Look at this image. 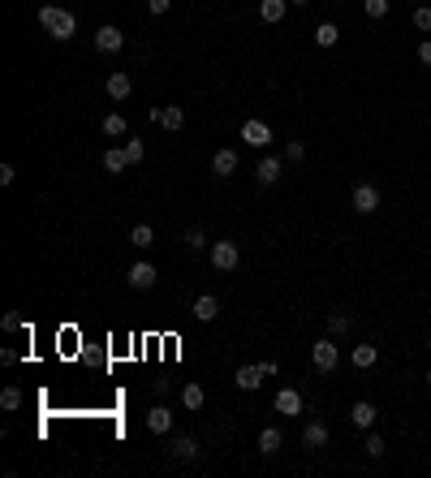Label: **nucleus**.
<instances>
[{"label":"nucleus","instance_id":"35","mask_svg":"<svg viewBox=\"0 0 431 478\" xmlns=\"http://www.w3.org/2000/svg\"><path fill=\"white\" fill-rule=\"evenodd\" d=\"M13 177H17V168L13 164H0V186H13Z\"/></svg>","mask_w":431,"mask_h":478},{"label":"nucleus","instance_id":"25","mask_svg":"<svg viewBox=\"0 0 431 478\" xmlns=\"http://www.w3.org/2000/svg\"><path fill=\"white\" fill-rule=\"evenodd\" d=\"M203 401H207L203 384H186V388H182V405H186V410H203Z\"/></svg>","mask_w":431,"mask_h":478},{"label":"nucleus","instance_id":"40","mask_svg":"<svg viewBox=\"0 0 431 478\" xmlns=\"http://www.w3.org/2000/svg\"><path fill=\"white\" fill-rule=\"evenodd\" d=\"M289 5H311V0H289Z\"/></svg>","mask_w":431,"mask_h":478},{"label":"nucleus","instance_id":"12","mask_svg":"<svg viewBox=\"0 0 431 478\" xmlns=\"http://www.w3.org/2000/svg\"><path fill=\"white\" fill-rule=\"evenodd\" d=\"M233 384H238L242 392H255V388L263 384V366H259V362H250V366H238V375H233Z\"/></svg>","mask_w":431,"mask_h":478},{"label":"nucleus","instance_id":"29","mask_svg":"<svg viewBox=\"0 0 431 478\" xmlns=\"http://www.w3.org/2000/svg\"><path fill=\"white\" fill-rule=\"evenodd\" d=\"M349 328H353L349 315H328V336H345Z\"/></svg>","mask_w":431,"mask_h":478},{"label":"nucleus","instance_id":"8","mask_svg":"<svg viewBox=\"0 0 431 478\" xmlns=\"http://www.w3.org/2000/svg\"><path fill=\"white\" fill-rule=\"evenodd\" d=\"M95 47H99L104 57H112V52H121V47H125V35H121L117 27H99V31H95Z\"/></svg>","mask_w":431,"mask_h":478},{"label":"nucleus","instance_id":"41","mask_svg":"<svg viewBox=\"0 0 431 478\" xmlns=\"http://www.w3.org/2000/svg\"><path fill=\"white\" fill-rule=\"evenodd\" d=\"M427 388H431V371H427Z\"/></svg>","mask_w":431,"mask_h":478},{"label":"nucleus","instance_id":"20","mask_svg":"<svg viewBox=\"0 0 431 478\" xmlns=\"http://www.w3.org/2000/svg\"><path fill=\"white\" fill-rule=\"evenodd\" d=\"M216 315H220V301H216L212 293H203V297L194 301V319H198V323H212Z\"/></svg>","mask_w":431,"mask_h":478},{"label":"nucleus","instance_id":"27","mask_svg":"<svg viewBox=\"0 0 431 478\" xmlns=\"http://www.w3.org/2000/svg\"><path fill=\"white\" fill-rule=\"evenodd\" d=\"M121 151H125V160H130V168H134V164H143V160H147V147H143V138H130V142H125V147H121Z\"/></svg>","mask_w":431,"mask_h":478},{"label":"nucleus","instance_id":"28","mask_svg":"<svg viewBox=\"0 0 431 478\" xmlns=\"http://www.w3.org/2000/svg\"><path fill=\"white\" fill-rule=\"evenodd\" d=\"M388 9H393L388 0H363V13H367L371 22H379V17H388Z\"/></svg>","mask_w":431,"mask_h":478},{"label":"nucleus","instance_id":"16","mask_svg":"<svg viewBox=\"0 0 431 478\" xmlns=\"http://www.w3.org/2000/svg\"><path fill=\"white\" fill-rule=\"evenodd\" d=\"M212 172H216V177H233V172H238V151H216V156H212Z\"/></svg>","mask_w":431,"mask_h":478},{"label":"nucleus","instance_id":"33","mask_svg":"<svg viewBox=\"0 0 431 478\" xmlns=\"http://www.w3.org/2000/svg\"><path fill=\"white\" fill-rule=\"evenodd\" d=\"M414 27H418V31H431V5L414 9Z\"/></svg>","mask_w":431,"mask_h":478},{"label":"nucleus","instance_id":"23","mask_svg":"<svg viewBox=\"0 0 431 478\" xmlns=\"http://www.w3.org/2000/svg\"><path fill=\"white\" fill-rule=\"evenodd\" d=\"M130 246L151 250V246H156V229H151V224H134V229H130Z\"/></svg>","mask_w":431,"mask_h":478},{"label":"nucleus","instance_id":"18","mask_svg":"<svg viewBox=\"0 0 431 478\" xmlns=\"http://www.w3.org/2000/svg\"><path fill=\"white\" fill-rule=\"evenodd\" d=\"M349 362L358 366V371H371V366L379 362V349H375V345H353V354H349Z\"/></svg>","mask_w":431,"mask_h":478},{"label":"nucleus","instance_id":"36","mask_svg":"<svg viewBox=\"0 0 431 478\" xmlns=\"http://www.w3.org/2000/svg\"><path fill=\"white\" fill-rule=\"evenodd\" d=\"M147 9L160 17V13H168V9H173V0H147Z\"/></svg>","mask_w":431,"mask_h":478},{"label":"nucleus","instance_id":"30","mask_svg":"<svg viewBox=\"0 0 431 478\" xmlns=\"http://www.w3.org/2000/svg\"><path fill=\"white\" fill-rule=\"evenodd\" d=\"M0 410H22V388H5V392H0Z\"/></svg>","mask_w":431,"mask_h":478},{"label":"nucleus","instance_id":"5","mask_svg":"<svg viewBox=\"0 0 431 478\" xmlns=\"http://www.w3.org/2000/svg\"><path fill=\"white\" fill-rule=\"evenodd\" d=\"M242 142H246V147H255V151L272 147V130H268V121H246V125H242Z\"/></svg>","mask_w":431,"mask_h":478},{"label":"nucleus","instance_id":"42","mask_svg":"<svg viewBox=\"0 0 431 478\" xmlns=\"http://www.w3.org/2000/svg\"><path fill=\"white\" fill-rule=\"evenodd\" d=\"M427 349H431V336H427Z\"/></svg>","mask_w":431,"mask_h":478},{"label":"nucleus","instance_id":"39","mask_svg":"<svg viewBox=\"0 0 431 478\" xmlns=\"http://www.w3.org/2000/svg\"><path fill=\"white\" fill-rule=\"evenodd\" d=\"M259 366H263V380H272V375L281 371V362H272V358H268V362H259Z\"/></svg>","mask_w":431,"mask_h":478},{"label":"nucleus","instance_id":"34","mask_svg":"<svg viewBox=\"0 0 431 478\" xmlns=\"http://www.w3.org/2000/svg\"><path fill=\"white\" fill-rule=\"evenodd\" d=\"M302 156H307V142H302V138H293V142L285 147V160H302Z\"/></svg>","mask_w":431,"mask_h":478},{"label":"nucleus","instance_id":"26","mask_svg":"<svg viewBox=\"0 0 431 478\" xmlns=\"http://www.w3.org/2000/svg\"><path fill=\"white\" fill-rule=\"evenodd\" d=\"M125 168H130V160H125V151H104V172H125Z\"/></svg>","mask_w":431,"mask_h":478},{"label":"nucleus","instance_id":"19","mask_svg":"<svg viewBox=\"0 0 431 478\" xmlns=\"http://www.w3.org/2000/svg\"><path fill=\"white\" fill-rule=\"evenodd\" d=\"M285 9H289V0H259V17L268 27H276V22L285 17Z\"/></svg>","mask_w":431,"mask_h":478},{"label":"nucleus","instance_id":"9","mask_svg":"<svg viewBox=\"0 0 431 478\" xmlns=\"http://www.w3.org/2000/svg\"><path fill=\"white\" fill-rule=\"evenodd\" d=\"M375 418H379V410L371 405V401H353V410H349V422L358 426V431H371V426H375Z\"/></svg>","mask_w":431,"mask_h":478},{"label":"nucleus","instance_id":"3","mask_svg":"<svg viewBox=\"0 0 431 478\" xmlns=\"http://www.w3.org/2000/svg\"><path fill=\"white\" fill-rule=\"evenodd\" d=\"M238 263H242L238 241H212V267H216V271H233Z\"/></svg>","mask_w":431,"mask_h":478},{"label":"nucleus","instance_id":"13","mask_svg":"<svg viewBox=\"0 0 431 478\" xmlns=\"http://www.w3.org/2000/svg\"><path fill=\"white\" fill-rule=\"evenodd\" d=\"M147 431H156V435H168V431H173L168 405H151V410H147Z\"/></svg>","mask_w":431,"mask_h":478},{"label":"nucleus","instance_id":"6","mask_svg":"<svg viewBox=\"0 0 431 478\" xmlns=\"http://www.w3.org/2000/svg\"><path fill=\"white\" fill-rule=\"evenodd\" d=\"M125 281H130V289H143L147 293V289H156V267L143 259V263H134L130 271H125Z\"/></svg>","mask_w":431,"mask_h":478},{"label":"nucleus","instance_id":"21","mask_svg":"<svg viewBox=\"0 0 431 478\" xmlns=\"http://www.w3.org/2000/svg\"><path fill=\"white\" fill-rule=\"evenodd\" d=\"M281 444H285L281 426H263V431H259V452H268V457H272V452H281Z\"/></svg>","mask_w":431,"mask_h":478},{"label":"nucleus","instance_id":"2","mask_svg":"<svg viewBox=\"0 0 431 478\" xmlns=\"http://www.w3.org/2000/svg\"><path fill=\"white\" fill-rule=\"evenodd\" d=\"M311 362H315V371H337L341 366V349H337V336H323V341H315L311 345Z\"/></svg>","mask_w":431,"mask_h":478},{"label":"nucleus","instance_id":"37","mask_svg":"<svg viewBox=\"0 0 431 478\" xmlns=\"http://www.w3.org/2000/svg\"><path fill=\"white\" fill-rule=\"evenodd\" d=\"M0 328H5V332H17V328H22V315H5V319H0Z\"/></svg>","mask_w":431,"mask_h":478},{"label":"nucleus","instance_id":"10","mask_svg":"<svg viewBox=\"0 0 431 478\" xmlns=\"http://www.w3.org/2000/svg\"><path fill=\"white\" fill-rule=\"evenodd\" d=\"M151 121L164 125V130H182V125H186V112L177 108V104H164V108H151Z\"/></svg>","mask_w":431,"mask_h":478},{"label":"nucleus","instance_id":"24","mask_svg":"<svg viewBox=\"0 0 431 478\" xmlns=\"http://www.w3.org/2000/svg\"><path fill=\"white\" fill-rule=\"evenodd\" d=\"M337 39H341L337 22H319V27H315V43H319V47H337Z\"/></svg>","mask_w":431,"mask_h":478},{"label":"nucleus","instance_id":"31","mask_svg":"<svg viewBox=\"0 0 431 478\" xmlns=\"http://www.w3.org/2000/svg\"><path fill=\"white\" fill-rule=\"evenodd\" d=\"M182 241H186V250H190V255H198V250L207 246V237H203V229H190V233H186Z\"/></svg>","mask_w":431,"mask_h":478},{"label":"nucleus","instance_id":"22","mask_svg":"<svg viewBox=\"0 0 431 478\" xmlns=\"http://www.w3.org/2000/svg\"><path fill=\"white\" fill-rule=\"evenodd\" d=\"M99 130H104V138H125V134H130V125H125V117L108 112L104 121H99Z\"/></svg>","mask_w":431,"mask_h":478},{"label":"nucleus","instance_id":"7","mask_svg":"<svg viewBox=\"0 0 431 478\" xmlns=\"http://www.w3.org/2000/svg\"><path fill=\"white\" fill-rule=\"evenodd\" d=\"M281 168H285V160H281V156H263V160L255 164L259 186H276V181H281Z\"/></svg>","mask_w":431,"mask_h":478},{"label":"nucleus","instance_id":"1","mask_svg":"<svg viewBox=\"0 0 431 478\" xmlns=\"http://www.w3.org/2000/svg\"><path fill=\"white\" fill-rule=\"evenodd\" d=\"M39 27L52 35V39H61V43H69L73 35H78V17H73L69 9H57V5H43L39 9Z\"/></svg>","mask_w":431,"mask_h":478},{"label":"nucleus","instance_id":"4","mask_svg":"<svg viewBox=\"0 0 431 478\" xmlns=\"http://www.w3.org/2000/svg\"><path fill=\"white\" fill-rule=\"evenodd\" d=\"M349 207L358 211V216H375V211H379V190H375V186H367V181H363V186H353Z\"/></svg>","mask_w":431,"mask_h":478},{"label":"nucleus","instance_id":"32","mask_svg":"<svg viewBox=\"0 0 431 478\" xmlns=\"http://www.w3.org/2000/svg\"><path fill=\"white\" fill-rule=\"evenodd\" d=\"M363 448H367V457H371V461H375V457H384V440H379L375 431L367 435V444H363Z\"/></svg>","mask_w":431,"mask_h":478},{"label":"nucleus","instance_id":"11","mask_svg":"<svg viewBox=\"0 0 431 478\" xmlns=\"http://www.w3.org/2000/svg\"><path fill=\"white\" fill-rule=\"evenodd\" d=\"M276 414L298 418V414H302V392H298V388H281V392H276Z\"/></svg>","mask_w":431,"mask_h":478},{"label":"nucleus","instance_id":"15","mask_svg":"<svg viewBox=\"0 0 431 478\" xmlns=\"http://www.w3.org/2000/svg\"><path fill=\"white\" fill-rule=\"evenodd\" d=\"M302 448H311V452L328 448V422H311L307 431H302Z\"/></svg>","mask_w":431,"mask_h":478},{"label":"nucleus","instance_id":"38","mask_svg":"<svg viewBox=\"0 0 431 478\" xmlns=\"http://www.w3.org/2000/svg\"><path fill=\"white\" fill-rule=\"evenodd\" d=\"M418 61L431 69V39H423V43H418Z\"/></svg>","mask_w":431,"mask_h":478},{"label":"nucleus","instance_id":"14","mask_svg":"<svg viewBox=\"0 0 431 478\" xmlns=\"http://www.w3.org/2000/svg\"><path fill=\"white\" fill-rule=\"evenodd\" d=\"M108 95L112 99H130V91H134V78H130V73H125V69H117V73H108Z\"/></svg>","mask_w":431,"mask_h":478},{"label":"nucleus","instance_id":"17","mask_svg":"<svg viewBox=\"0 0 431 478\" xmlns=\"http://www.w3.org/2000/svg\"><path fill=\"white\" fill-rule=\"evenodd\" d=\"M173 457L177 461H198V440L194 435H177L173 440Z\"/></svg>","mask_w":431,"mask_h":478}]
</instances>
